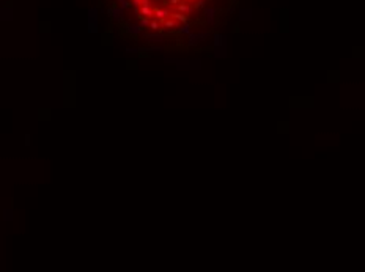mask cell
Here are the masks:
<instances>
[{
	"label": "cell",
	"mask_w": 365,
	"mask_h": 272,
	"mask_svg": "<svg viewBox=\"0 0 365 272\" xmlns=\"http://www.w3.org/2000/svg\"><path fill=\"white\" fill-rule=\"evenodd\" d=\"M125 32L148 40H182L210 27L228 0H104Z\"/></svg>",
	"instance_id": "obj_1"
}]
</instances>
